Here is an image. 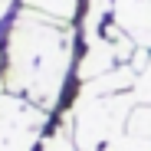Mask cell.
Instances as JSON below:
<instances>
[{
	"instance_id": "11",
	"label": "cell",
	"mask_w": 151,
	"mask_h": 151,
	"mask_svg": "<svg viewBox=\"0 0 151 151\" xmlns=\"http://www.w3.org/2000/svg\"><path fill=\"white\" fill-rule=\"evenodd\" d=\"M135 99L141 105H151V63L145 66V72H138V82H135Z\"/></svg>"
},
{
	"instance_id": "1",
	"label": "cell",
	"mask_w": 151,
	"mask_h": 151,
	"mask_svg": "<svg viewBox=\"0 0 151 151\" xmlns=\"http://www.w3.org/2000/svg\"><path fill=\"white\" fill-rule=\"evenodd\" d=\"M72 36L69 23L23 7L7 33L4 92L23 95L46 112L56 109L72 63Z\"/></svg>"
},
{
	"instance_id": "12",
	"label": "cell",
	"mask_w": 151,
	"mask_h": 151,
	"mask_svg": "<svg viewBox=\"0 0 151 151\" xmlns=\"http://www.w3.org/2000/svg\"><path fill=\"white\" fill-rule=\"evenodd\" d=\"M7 10H10V0H0V20L7 17Z\"/></svg>"
},
{
	"instance_id": "7",
	"label": "cell",
	"mask_w": 151,
	"mask_h": 151,
	"mask_svg": "<svg viewBox=\"0 0 151 151\" xmlns=\"http://www.w3.org/2000/svg\"><path fill=\"white\" fill-rule=\"evenodd\" d=\"M23 4L33 7V10H40V13H46V17H53V20L69 23V20L76 17V7H79V0H23Z\"/></svg>"
},
{
	"instance_id": "9",
	"label": "cell",
	"mask_w": 151,
	"mask_h": 151,
	"mask_svg": "<svg viewBox=\"0 0 151 151\" xmlns=\"http://www.w3.org/2000/svg\"><path fill=\"white\" fill-rule=\"evenodd\" d=\"M40 151H79V148H76V141H72V132H69V125L63 122V128H56L53 135H46V138H43Z\"/></svg>"
},
{
	"instance_id": "5",
	"label": "cell",
	"mask_w": 151,
	"mask_h": 151,
	"mask_svg": "<svg viewBox=\"0 0 151 151\" xmlns=\"http://www.w3.org/2000/svg\"><path fill=\"white\" fill-rule=\"evenodd\" d=\"M115 63H118V49H115V43L105 40V36H99V40L89 43V49H86V56L79 59V69H76V72H79L82 82H92V79H99V76L112 72Z\"/></svg>"
},
{
	"instance_id": "10",
	"label": "cell",
	"mask_w": 151,
	"mask_h": 151,
	"mask_svg": "<svg viewBox=\"0 0 151 151\" xmlns=\"http://www.w3.org/2000/svg\"><path fill=\"white\" fill-rule=\"evenodd\" d=\"M102 151H151V141H145V138H135V135H118L112 145H105Z\"/></svg>"
},
{
	"instance_id": "4",
	"label": "cell",
	"mask_w": 151,
	"mask_h": 151,
	"mask_svg": "<svg viewBox=\"0 0 151 151\" xmlns=\"http://www.w3.org/2000/svg\"><path fill=\"white\" fill-rule=\"evenodd\" d=\"M112 17L135 46L151 49V0H112Z\"/></svg>"
},
{
	"instance_id": "2",
	"label": "cell",
	"mask_w": 151,
	"mask_h": 151,
	"mask_svg": "<svg viewBox=\"0 0 151 151\" xmlns=\"http://www.w3.org/2000/svg\"><path fill=\"white\" fill-rule=\"evenodd\" d=\"M138 105L135 92L118 95H99V99H76V105L66 115L72 141L79 151H102L118 135H125L132 109Z\"/></svg>"
},
{
	"instance_id": "8",
	"label": "cell",
	"mask_w": 151,
	"mask_h": 151,
	"mask_svg": "<svg viewBox=\"0 0 151 151\" xmlns=\"http://www.w3.org/2000/svg\"><path fill=\"white\" fill-rule=\"evenodd\" d=\"M125 132L128 135H135V138H145V141H151V105H135L132 109V115H128V125H125Z\"/></svg>"
},
{
	"instance_id": "6",
	"label": "cell",
	"mask_w": 151,
	"mask_h": 151,
	"mask_svg": "<svg viewBox=\"0 0 151 151\" xmlns=\"http://www.w3.org/2000/svg\"><path fill=\"white\" fill-rule=\"evenodd\" d=\"M135 82H138V72H135L128 63H122V66H115L112 72L99 76V79L82 82L79 99H99V95H118V92H132V89H135Z\"/></svg>"
},
{
	"instance_id": "3",
	"label": "cell",
	"mask_w": 151,
	"mask_h": 151,
	"mask_svg": "<svg viewBox=\"0 0 151 151\" xmlns=\"http://www.w3.org/2000/svg\"><path fill=\"white\" fill-rule=\"evenodd\" d=\"M46 128V109L30 99L0 92V151H33Z\"/></svg>"
}]
</instances>
